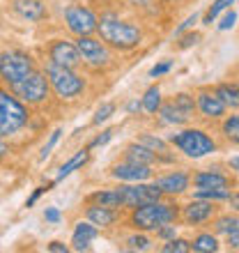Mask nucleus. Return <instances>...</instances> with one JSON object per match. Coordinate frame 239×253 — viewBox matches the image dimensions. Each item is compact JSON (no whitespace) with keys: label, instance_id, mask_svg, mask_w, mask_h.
Masks as SVG:
<instances>
[{"label":"nucleus","instance_id":"9d476101","mask_svg":"<svg viewBox=\"0 0 239 253\" xmlns=\"http://www.w3.org/2000/svg\"><path fill=\"white\" fill-rule=\"evenodd\" d=\"M120 196H122V207H133L145 205V203H154V200H161L163 191H161L157 184H143V182H136L131 187H118Z\"/></svg>","mask_w":239,"mask_h":253},{"label":"nucleus","instance_id":"aec40b11","mask_svg":"<svg viewBox=\"0 0 239 253\" xmlns=\"http://www.w3.org/2000/svg\"><path fill=\"white\" fill-rule=\"evenodd\" d=\"M87 203H97V205H106V207H122V196H120V189H104V191H97L92 196H87Z\"/></svg>","mask_w":239,"mask_h":253},{"label":"nucleus","instance_id":"ddd939ff","mask_svg":"<svg viewBox=\"0 0 239 253\" xmlns=\"http://www.w3.org/2000/svg\"><path fill=\"white\" fill-rule=\"evenodd\" d=\"M111 175L115 180H122V182H145L152 170L147 164H138V161H131V159H124L122 164H115L111 168Z\"/></svg>","mask_w":239,"mask_h":253},{"label":"nucleus","instance_id":"2f4dec72","mask_svg":"<svg viewBox=\"0 0 239 253\" xmlns=\"http://www.w3.org/2000/svg\"><path fill=\"white\" fill-rule=\"evenodd\" d=\"M173 104L175 106L179 108V111H182V113L186 115V118H191L193 115V111H196V104H193V97H189V94H177V97H175L173 99Z\"/></svg>","mask_w":239,"mask_h":253},{"label":"nucleus","instance_id":"f03ea898","mask_svg":"<svg viewBox=\"0 0 239 253\" xmlns=\"http://www.w3.org/2000/svg\"><path fill=\"white\" fill-rule=\"evenodd\" d=\"M177 216H179L177 205L154 200V203H145V205L133 207L131 216H129V223H131L136 230L150 233V230H157V228L166 226V223H175Z\"/></svg>","mask_w":239,"mask_h":253},{"label":"nucleus","instance_id":"f704fd0d","mask_svg":"<svg viewBox=\"0 0 239 253\" xmlns=\"http://www.w3.org/2000/svg\"><path fill=\"white\" fill-rule=\"evenodd\" d=\"M115 113V104H111V101H106V104H104V106L99 108V111H97V113H94V118H92V122L94 125H101V122H106L108 118H111V115Z\"/></svg>","mask_w":239,"mask_h":253},{"label":"nucleus","instance_id":"0eeeda50","mask_svg":"<svg viewBox=\"0 0 239 253\" xmlns=\"http://www.w3.org/2000/svg\"><path fill=\"white\" fill-rule=\"evenodd\" d=\"M30 72H35V62L23 51H7V53L0 55V79L9 85L26 79Z\"/></svg>","mask_w":239,"mask_h":253},{"label":"nucleus","instance_id":"423d86ee","mask_svg":"<svg viewBox=\"0 0 239 253\" xmlns=\"http://www.w3.org/2000/svg\"><path fill=\"white\" fill-rule=\"evenodd\" d=\"M12 92L19 97L21 101H26V104H41V101H46L48 97V90H51V83H48L46 74L41 72H30L26 76V79L16 81V83H12Z\"/></svg>","mask_w":239,"mask_h":253},{"label":"nucleus","instance_id":"f3484780","mask_svg":"<svg viewBox=\"0 0 239 253\" xmlns=\"http://www.w3.org/2000/svg\"><path fill=\"white\" fill-rule=\"evenodd\" d=\"M189 182H191V177L186 173H173V175H166V177H159V180H157V187L163 193L177 196V193H184L186 189H189Z\"/></svg>","mask_w":239,"mask_h":253},{"label":"nucleus","instance_id":"f257e3e1","mask_svg":"<svg viewBox=\"0 0 239 253\" xmlns=\"http://www.w3.org/2000/svg\"><path fill=\"white\" fill-rule=\"evenodd\" d=\"M97 33L101 35V40L106 42L108 46L120 48V51H131L140 44L143 33L138 26H133L129 21L118 19L115 14H106L101 16L97 23Z\"/></svg>","mask_w":239,"mask_h":253},{"label":"nucleus","instance_id":"f8f14e48","mask_svg":"<svg viewBox=\"0 0 239 253\" xmlns=\"http://www.w3.org/2000/svg\"><path fill=\"white\" fill-rule=\"evenodd\" d=\"M48 55H51V62L60 67H69V69H76L80 65V53L76 44L65 40H55L51 46H48Z\"/></svg>","mask_w":239,"mask_h":253},{"label":"nucleus","instance_id":"3c124183","mask_svg":"<svg viewBox=\"0 0 239 253\" xmlns=\"http://www.w3.org/2000/svg\"><path fill=\"white\" fill-rule=\"evenodd\" d=\"M228 164H230V168H233V170H239V157H230V161H228Z\"/></svg>","mask_w":239,"mask_h":253},{"label":"nucleus","instance_id":"473e14b6","mask_svg":"<svg viewBox=\"0 0 239 253\" xmlns=\"http://www.w3.org/2000/svg\"><path fill=\"white\" fill-rule=\"evenodd\" d=\"M161 251H163V253H186V251H191V242L173 237V240H168L166 244H163V249H161Z\"/></svg>","mask_w":239,"mask_h":253},{"label":"nucleus","instance_id":"a19ab883","mask_svg":"<svg viewBox=\"0 0 239 253\" xmlns=\"http://www.w3.org/2000/svg\"><path fill=\"white\" fill-rule=\"evenodd\" d=\"M200 40V35L198 33H189V35H184L182 37V44H179V48H189V46H193L196 42Z\"/></svg>","mask_w":239,"mask_h":253},{"label":"nucleus","instance_id":"49530a36","mask_svg":"<svg viewBox=\"0 0 239 253\" xmlns=\"http://www.w3.org/2000/svg\"><path fill=\"white\" fill-rule=\"evenodd\" d=\"M196 19H198V16H196V14H193V16H189V19H186L184 23H182V26L177 28V30H175V35H177V37H179V35L184 33V30H186V28H189V26H191V23H196Z\"/></svg>","mask_w":239,"mask_h":253},{"label":"nucleus","instance_id":"c9c22d12","mask_svg":"<svg viewBox=\"0 0 239 253\" xmlns=\"http://www.w3.org/2000/svg\"><path fill=\"white\" fill-rule=\"evenodd\" d=\"M111 138H113V129H106V131L101 133V136H97V138H94L92 143L87 145V150H92V147H101V145H106V143H108Z\"/></svg>","mask_w":239,"mask_h":253},{"label":"nucleus","instance_id":"37998d69","mask_svg":"<svg viewBox=\"0 0 239 253\" xmlns=\"http://www.w3.org/2000/svg\"><path fill=\"white\" fill-rule=\"evenodd\" d=\"M48 251L51 253H67L69 251V247L62 244V242H51V244H48Z\"/></svg>","mask_w":239,"mask_h":253},{"label":"nucleus","instance_id":"7ed1b4c3","mask_svg":"<svg viewBox=\"0 0 239 253\" xmlns=\"http://www.w3.org/2000/svg\"><path fill=\"white\" fill-rule=\"evenodd\" d=\"M28 122V111L14 92L0 90V136H14Z\"/></svg>","mask_w":239,"mask_h":253},{"label":"nucleus","instance_id":"09e8293b","mask_svg":"<svg viewBox=\"0 0 239 253\" xmlns=\"http://www.w3.org/2000/svg\"><path fill=\"white\" fill-rule=\"evenodd\" d=\"M228 200H230V207H233L235 212H239V193H233Z\"/></svg>","mask_w":239,"mask_h":253},{"label":"nucleus","instance_id":"e433bc0d","mask_svg":"<svg viewBox=\"0 0 239 253\" xmlns=\"http://www.w3.org/2000/svg\"><path fill=\"white\" fill-rule=\"evenodd\" d=\"M60 133H62V131H60V129H58V131H53V133H51V140H48L46 145L41 147V159H46L48 154H51V150H53V147H55V143H58V140H60Z\"/></svg>","mask_w":239,"mask_h":253},{"label":"nucleus","instance_id":"7c9ffc66","mask_svg":"<svg viewBox=\"0 0 239 253\" xmlns=\"http://www.w3.org/2000/svg\"><path fill=\"white\" fill-rule=\"evenodd\" d=\"M196 198H202V200H228L230 198V191H228V189H198Z\"/></svg>","mask_w":239,"mask_h":253},{"label":"nucleus","instance_id":"8fccbe9b","mask_svg":"<svg viewBox=\"0 0 239 253\" xmlns=\"http://www.w3.org/2000/svg\"><path fill=\"white\" fill-rule=\"evenodd\" d=\"M7 154V143H5V136H0V159Z\"/></svg>","mask_w":239,"mask_h":253},{"label":"nucleus","instance_id":"393cba45","mask_svg":"<svg viewBox=\"0 0 239 253\" xmlns=\"http://www.w3.org/2000/svg\"><path fill=\"white\" fill-rule=\"evenodd\" d=\"M161 118H163V122H168V125H184L189 118H186L182 111H179L177 106H175L173 101L170 104H166V106H161Z\"/></svg>","mask_w":239,"mask_h":253},{"label":"nucleus","instance_id":"39448f33","mask_svg":"<svg viewBox=\"0 0 239 253\" xmlns=\"http://www.w3.org/2000/svg\"><path fill=\"white\" fill-rule=\"evenodd\" d=\"M170 143L177 147L179 152H184L186 157H193V159H200V157L212 154L216 150V143L200 129H184L179 133H173Z\"/></svg>","mask_w":239,"mask_h":253},{"label":"nucleus","instance_id":"c03bdc74","mask_svg":"<svg viewBox=\"0 0 239 253\" xmlns=\"http://www.w3.org/2000/svg\"><path fill=\"white\" fill-rule=\"evenodd\" d=\"M228 247L235 249V251H239V228L235 230V233L228 235Z\"/></svg>","mask_w":239,"mask_h":253},{"label":"nucleus","instance_id":"72a5a7b5","mask_svg":"<svg viewBox=\"0 0 239 253\" xmlns=\"http://www.w3.org/2000/svg\"><path fill=\"white\" fill-rule=\"evenodd\" d=\"M126 249L129 251H147L150 249V240H147L145 235H131L126 240Z\"/></svg>","mask_w":239,"mask_h":253},{"label":"nucleus","instance_id":"6e6552de","mask_svg":"<svg viewBox=\"0 0 239 253\" xmlns=\"http://www.w3.org/2000/svg\"><path fill=\"white\" fill-rule=\"evenodd\" d=\"M65 23L76 37L80 35H92L97 33V23L99 19L94 16V12L85 5H69L65 9Z\"/></svg>","mask_w":239,"mask_h":253},{"label":"nucleus","instance_id":"dca6fc26","mask_svg":"<svg viewBox=\"0 0 239 253\" xmlns=\"http://www.w3.org/2000/svg\"><path fill=\"white\" fill-rule=\"evenodd\" d=\"M87 219L92 221L94 226L108 228L118 221V210L106 205H97V203H87Z\"/></svg>","mask_w":239,"mask_h":253},{"label":"nucleus","instance_id":"bb28decb","mask_svg":"<svg viewBox=\"0 0 239 253\" xmlns=\"http://www.w3.org/2000/svg\"><path fill=\"white\" fill-rule=\"evenodd\" d=\"M161 108V92L159 87H150L145 92V97H143V111H147V113H157Z\"/></svg>","mask_w":239,"mask_h":253},{"label":"nucleus","instance_id":"58836bf2","mask_svg":"<svg viewBox=\"0 0 239 253\" xmlns=\"http://www.w3.org/2000/svg\"><path fill=\"white\" fill-rule=\"evenodd\" d=\"M157 235H159L161 240H173L175 237V226H170V223H166V226H161V228H157Z\"/></svg>","mask_w":239,"mask_h":253},{"label":"nucleus","instance_id":"4468645a","mask_svg":"<svg viewBox=\"0 0 239 253\" xmlns=\"http://www.w3.org/2000/svg\"><path fill=\"white\" fill-rule=\"evenodd\" d=\"M196 106L205 118H212V120L223 118V113H226V104L221 101V97L216 92H200Z\"/></svg>","mask_w":239,"mask_h":253},{"label":"nucleus","instance_id":"20e7f679","mask_svg":"<svg viewBox=\"0 0 239 253\" xmlns=\"http://www.w3.org/2000/svg\"><path fill=\"white\" fill-rule=\"evenodd\" d=\"M46 79L60 99H74L85 90V81L69 67H60L55 62L46 67Z\"/></svg>","mask_w":239,"mask_h":253},{"label":"nucleus","instance_id":"a211bd4d","mask_svg":"<svg viewBox=\"0 0 239 253\" xmlns=\"http://www.w3.org/2000/svg\"><path fill=\"white\" fill-rule=\"evenodd\" d=\"M14 9L28 21H41L46 16V7L41 0H14Z\"/></svg>","mask_w":239,"mask_h":253},{"label":"nucleus","instance_id":"cd10ccee","mask_svg":"<svg viewBox=\"0 0 239 253\" xmlns=\"http://www.w3.org/2000/svg\"><path fill=\"white\" fill-rule=\"evenodd\" d=\"M138 143H143L145 147H150V150H152L157 157H161V154L168 152V145H166V143H163L161 138H157V136H152V133H143V136L138 138Z\"/></svg>","mask_w":239,"mask_h":253},{"label":"nucleus","instance_id":"de8ad7c7","mask_svg":"<svg viewBox=\"0 0 239 253\" xmlns=\"http://www.w3.org/2000/svg\"><path fill=\"white\" fill-rule=\"evenodd\" d=\"M126 111H129V113H138V111H143V101H138V99L129 101V104H126Z\"/></svg>","mask_w":239,"mask_h":253},{"label":"nucleus","instance_id":"c85d7f7f","mask_svg":"<svg viewBox=\"0 0 239 253\" xmlns=\"http://www.w3.org/2000/svg\"><path fill=\"white\" fill-rule=\"evenodd\" d=\"M233 2H235V0H214V5L207 9L205 19H202V23H207V26H209L212 21H216V16H219L221 12H223V9H228V7L233 5Z\"/></svg>","mask_w":239,"mask_h":253},{"label":"nucleus","instance_id":"9b49d317","mask_svg":"<svg viewBox=\"0 0 239 253\" xmlns=\"http://www.w3.org/2000/svg\"><path fill=\"white\" fill-rule=\"evenodd\" d=\"M214 214H216V205H214L212 200L196 198L182 210V221H184L186 226H200V223L212 221Z\"/></svg>","mask_w":239,"mask_h":253},{"label":"nucleus","instance_id":"a18cd8bd","mask_svg":"<svg viewBox=\"0 0 239 253\" xmlns=\"http://www.w3.org/2000/svg\"><path fill=\"white\" fill-rule=\"evenodd\" d=\"M53 184H55V182H53ZM53 184H48V187H40V189H37V191L33 193V196H30V198H28V203H26V205H28V207H30V205H35V200L40 198V196H41V193H44V191H48V189L53 187Z\"/></svg>","mask_w":239,"mask_h":253},{"label":"nucleus","instance_id":"412c9836","mask_svg":"<svg viewBox=\"0 0 239 253\" xmlns=\"http://www.w3.org/2000/svg\"><path fill=\"white\" fill-rule=\"evenodd\" d=\"M126 159L131 161H138V164H147V166H152L154 161H157V154L145 147L143 143H133V145L126 147Z\"/></svg>","mask_w":239,"mask_h":253},{"label":"nucleus","instance_id":"4be33fe9","mask_svg":"<svg viewBox=\"0 0 239 253\" xmlns=\"http://www.w3.org/2000/svg\"><path fill=\"white\" fill-rule=\"evenodd\" d=\"M214 92L221 97L226 108H239V85H235V83H219Z\"/></svg>","mask_w":239,"mask_h":253},{"label":"nucleus","instance_id":"a878e982","mask_svg":"<svg viewBox=\"0 0 239 253\" xmlns=\"http://www.w3.org/2000/svg\"><path fill=\"white\" fill-rule=\"evenodd\" d=\"M239 228V216H221V219H216L214 221V230L219 235H230V233H235Z\"/></svg>","mask_w":239,"mask_h":253},{"label":"nucleus","instance_id":"6ab92c4d","mask_svg":"<svg viewBox=\"0 0 239 253\" xmlns=\"http://www.w3.org/2000/svg\"><path fill=\"white\" fill-rule=\"evenodd\" d=\"M193 184L198 189H226L230 184L226 175L221 173H212V170H202V173L193 175Z\"/></svg>","mask_w":239,"mask_h":253},{"label":"nucleus","instance_id":"5701e85b","mask_svg":"<svg viewBox=\"0 0 239 253\" xmlns=\"http://www.w3.org/2000/svg\"><path fill=\"white\" fill-rule=\"evenodd\" d=\"M87 159H90V150H87V147H85V150H80V152H76V154L72 157V159L67 161L65 166L60 168V173H58V182H60V180H65L67 175H72L74 170H76V168H80L83 164H87Z\"/></svg>","mask_w":239,"mask_h":253},{"label":"nucleus","instance_id":"c756f323","mask_svg":"<svg viewBox=\"0 0 239 253\" xmlns=\"http://www.w3.org/2000/svg\"><path fill=\"white\" fill-rule=\"evenodd\" d=\"M223 133L228 140L239 143V115H230L228 120H223Z\"/></svg>","mask_w":239,"mask_h":253},{"label":"nucleus","instance_id":"2eb2a0df","mask_svg":"<svg viewBox=\"0 0 239 253\" xmlns=\"http://www.w3.org/2000/svg\"><path fill=\"white\" fill-rule=\"evenodd\" d=\"M99 235V230H97V226H94L92 221L90 223H76V228H74V235H72V249L74 251H87L90 249V242L94 240Z\"/></svg>","mask_w":239,"mask_h":253},{"label":"nucleus","instance_id":"ea45409f","mask_svg":"<svg viewBox=\"0 0 239 253\" xmlns=\"http://www.w3.org/2000/svg\"><path fill=\"white\" fill-rule=\"evenodd\" d=\"M235 21H237V14L235 12H228L226 16H223V21H221V30H230V28L235 26Z\"/></svg>","mask_w":239,"mask_h":253},{"label":"nucleus","instance_id":"79ce46f5","mask_svg":"<svg viewBox=\"0 0 239 253\" xmlns=\"http://www.w3.org/2000/svg\"><path fill=\"white\" fill-rule=\"evenodd\" d=\"M44 216H46V221H51V223H58V221H60V212L55 210V207H46Z\"/></svg>","mask_w":239,"mask_h":253},{"label":"nucleus","instance_id":"4c0bfd02","mask_svg":"<svg viewBox=\"0 0 239 253\" xmlns=\"http://www.w3.org/2000/svg\"><path fill=\"white\" fill-rule=\"evenodd\" d=\"M170 67H173V62H170V60L159 62V65H154L152 69H150V76H163V74L170 72Z\"/></svg>","mask_w":239,"mask_h":253},{"label":"nucleus","instance_id":"b1692460","mask_svg":"<svg viewBox=\"0 0 239 253\" xmlns=\"http://www.w3.org/2000/svg\"><path fill=\"white\" fill-rule=\"evenodd\" d=\"M191 251L214 253V251H219V242H216V237H214V235L202 233V235H198V237L191 242Z\"/></svg>","mask_w":239,"mask_h":253},{"label":"nucleus","instance_id":"1a4fd4ad","mask_svg":"<svg viewBox=\"0 0 239 253\" xmlns=\"http://www.w3.org/2000/svg\"><path fill=\"white\" fill-rule=\"evenodd\" d=\"M76 48H79V53H80V60H85L87 65L94 67V69L106 67L108 60H111L106 42L94 40L92 35H80L79 40H76Z\"/></svg>","mask_w":239,"mask_h":253}]
</instances>
